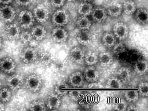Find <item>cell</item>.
<instances>
[{"label":"cell","mask_w":148,"mask_h":111,"mask_svg":"<svg viewBox=\"0 0 148 111\" xmlns=\"http://www.w3.org/2000/svg\"><path fill=\"white\" fill-rule=\"evenodd\" d=\"M138 108L134 105H130L127 106L126 111H138Z\"/></svg>","instance_id":"obj_43"},{"label":"cell","mask_w":148,"mask_h":111,"mask_svg":"<svg viewBox=\"0 0 148 111\" xmlns=\"http://www.w3.org/2000/svg\"><path fill=\"white\" fill-rule=\"evenodd\" d=\"M24 85L27 91L33 93H36L42 89L43 79L38 74H29L24 79Z\"/></svg>","instance_id":"obj_1"},{"label":"cell","mask_w":148,"mask_h":111,"mask_svg":"<svg viewBox=\"0 0 148 111\" xmlns=\"http://www.w3.org/2000/svg\"><path fill=\"white\" fill-rule=\"evenodd\" d=\"M47 108L44 102L40 100H35L31 102L29 106V109L31 111H46Z\"/></svg>","instance_id":"obj_34"},{"label":"cell","mask_w":148,"mask_h":111,"mask_svg":"<svg viewBox=\"0 0 148 111\" xmlns=\"http://www.w3.org/2000/svg\"><path fill=\"white\" fill-rule=\"evenodd\" d=\"M84 63L87 66H92L96 65L98 63V55L96 53H87L84 56Z\"/></svg>","instance_id":"obj_33"},{"label":"cell","mask_w":148,"mask_h":111,"mask_svg":"<svg viewBox=\"0 0 148 111\" xmlns=\"http://www.w3.org/2000/svg\"><path fill=\"white\" fill-rule=\"evenodd\" d=\"M83 75L85 80L88 83L98 81L100 76V73L95 65L87 66L84 71Z\"/></svg>","instance_id":"obj_12"},{"label":"cell","mask_w":148,"mask_h":111,"mask_svg":"<svg viewBox=\"0 0 148 111\" xmlns=\"http://www.w3.org/2000/svg\"><path fill=\"white\" fill-rule=\"evenodd\" d=\"M65 1V0H50V3L52 6L59 9L64 6Z\"/></svg>","instance_id":"obj_39"},{"label":"cell","mask_w":148,"mask_h":111,"mask_svg":"<svg viewBox=\"0 0 148 111\" xmlns=\"http://www.w3.org/2000/svg\"><path fill=\"white\" fill-rule=\"evenodd\" d=\"M61 105V97L55 92L48 95L46 102V107L48 109L51 110H56L59 109Z\"/></svg>","instance_id":"obj_15"},{"label":"cell","mask_w":148,"mask_h":111,"mask_svg":"<svg viewBox=\"0 0 148 111\" xmlns=\"http://www.w3.org/2000/svg\"><path fill=\"white\" fill-rule=\"evenodd\" d=\"M31 34L33 39L36 41H42L44 40L47 35L46 29L41 25H36L31 28Z\"/></svg>","instance_id":"obj_14"},{"label":"cell","mask_w":148,"mask_h":111,"mask_svg":"<svg viewBox=\"0 0 148 111\" xmlns=\"http://www.w3.org/2000/svg\"><path fill=\"white\" fill-rule=\"evenodd\" d=\"M5 109V107L4 103L0 101V111H4Z\"/></svg>","instance_id":"obj_45"},{"label":"cell","mask_w":148,"mask_h":111,"mask_svg":"<svg viewBox=\"0 0 148 111\" xmlns=\"http://www.w3.org/2000/svg\"><path fill=\"white\" fill-rule=\"evenodd\" d=\"M18 22L21 28L25 30H28L33 26L35 19L32 12L29 10H23L18 14Z\"/></svg>","instance_id":"obj_4"},{"label":"cell","mask_w":148,"mask_h":111,"mask_svg":"<svg viewBox=\"0 0 148 111\" xmlns=\"http://www.w3.org/2000/svg\"><path fill=\"white\" fill-rule=\"evenodd\" d=\"M16 12L13 7L4 5L0 8V19L6 23H11L15 20Z\"/></svg>","instance_id":"obj_7"},{"label":"cell","mask_w":148,"mask_h":111,"mask_svg":"<svg viewBox=\"0 0 148 111\" xmlns=\"http://www.w3.org/2000/svg\"><path fill=\"white\" fill-rule=\"evenodd\" d=\"M93 8V5L90 2H83L79 5L78 12L80 16L89 17L91 15Z\"/></svg>","instance_id":"obj_25"},{"label":"cell","mask_w":148,"mask_h":111,"mask_svg":"<svg viewBox=\"0 0 148 111\" xmlns=\"http://www.w3.org/2000/svg\"><path fill=\"white\" fill-rule=\"evenodd\" d=\"M21 41L24 43H27L33 39L32 37L30 31L28 30H24L21 31L20 33V38Z\"/></svg>","instance_id":"obj_37"},{"label":"cell","mask_w":148,"mask_h":111,"mask_svg":"<svg viewBox=\"0 0 148 111\" xmlns=\"http://www.w3.org/2000/svg\"><path fill=\"white\" fill-rule=\"evenodd\" d=\"M32 13L35 20L40 24L45 23L49 19L50 11L47 7L42 4L35 7Z\"/></svg>","instance_id":"obj_5"},{"label":"cell","mask_w":148,"mask_h":111,"mask_svg":"<svg viewBox=\"0 0 148 111\" xmlns=\"http://www.w3.org/2000/svg\"><path fill=\"white\" fill-rule=\"evenodd\" d=\"M12 91L9 88H2L0 90V101L7 103L11 100L12 97Z\"/></svg>","instance_id":"obj_30"},{"label":"cell","mask_w":148,"mask_h":111,"mask_svg":"<svg viewBox=\"0 0 148 111\" xmlns=\"http://www.w3.org/2000/svg\"><path fill=\"white\" fill-rule=\"evenodd\" d=\"M3 47V39L2 38L0 37V50L2 49Z\"/></svg>","instance_id":"obj_46"},{"label":"cell","mask_w":148,"mask_h":111,"mask_svg":"<svg viewBox=\"0 0 148 111\" xmlns=\"http://www.w3.org/2000/svg\"><path fill=\"white\" fill-rule=\"evenodd\" d=\"M138 94L139 96L142 97H147L148 96V83L143 81L139 83L138 85Z\"/></svg>","instance_id":"obj_35"},{"label":"cell","mask_w":148,"mask_h":111,"mask_svg":"<svg viewBox=\"0 0 148 111\" xmlns=\"http://www.w3.org/2000/svg\"><path fill=\"white\" fill-rule=\"evenodd\" d=\"M124 96L125 100L130 103H135L138 100L139 94L137 91L129 90L124 92Z\"/></svg>","instance_id":"obj_32"},{"label":"cell","mask_w":148,"mask_h":111,"mask_svg":"<svg viewBox=\"0 0 148 111\" xmlns=\"http://www.w3.org/2000/svg\"><path fill=\"white\" fill-rule=\"evenodd\" d=\"M92 22L88 17L80 16L77 20L76 25L79 30H89L92 26Z\"/></svg>","instance_id":"obj_27"},{"label":"cell","mask_w":148,"mask_h":111,"mask_svg":"<svg viewBox=\"0 0 148 111\" xmlns=\"http://www.w3.org/2000/svg\"><path fill=\"white\" fill-rule=\"evenodd\" d=\"M51 21L56 26H65L70 22V14L68 11L64 9L59 8L53 14Z\"/></svg>","instance_id":"obj_2"},{"label":"cell","mask_w":148,"mask_h":111,"mask_svg":"<svg viewBox=\"0 0 148 111\" xmlns=\"http://www.w3.org/2000/svg\"><path fill=\"white\" fill-rule=\"evenodd\" d=\"M33 0H15V2L18 6L22 7H28L30 6Z\"/></svg>","instance_id":"obj_40"},{"label":"cell","mask_w":148,"mask_h":111,"mask_svg":"<svg viewBox=\"0 0 148 111\" xmlns=\"http://www.w3.org/2000/svg\"><path fill=\"white\" fill-rule=\"evenodd\" d=\"M8 88L12 91H17L24 85V79L18 74H12L6 80Z\"/></svg>","instance_id":"obj_10"},{"label":"cell","mask_w":148,"mask_h":111,"mask_svg":"<svg viewBox=\"0 0 148 111\" xmlns=\"http://www.w3.org/2000/svg\"><path fill=\"white\" fill-rule=\"evenodd\" d=\"M107 13L112 18H118L123 12V5L118 2L112 3L107 7Z\"/></svg>","instance_id":"obj_19"},{"label":"cell","mask_w":148,"mask_h":111,"mask_svg":"<svg viewBox=\"0 0 148 111\" xmlns=\"http://www.w3.org/2000/svg\"><path fill=\"white\" fill-rule=\"evenodd\" d=\"M105 87L109 89H121L124 87V83L118 77H111L107 81Z\"/></svg>","instance_id":"obj_29"},{"label":"cell","mask_w":148,"mask_h":111,"mask_svg":"<svg viewBox=\"0 0 148 111\" xmlns=\"http://www.w3.org/2000/svg\"><path fill=\"white\" fill-rule=\"evenodd\" d=\"M118 78L124 83H128L131 79L132 73L130 69L126 67H122L117 71Z\"/></svg>","instance_id":"obj_26"},{"label":"cell","mask_w":148,"mask_h":111,"mask_svg":"<svg viewBox=\"0 0 148 111\" xmlns=\"http://www.w3.org/2000/svg\"><path fill=\"white\" fill-rule=\"evenodd\" d=\"M134 13L135 19L137 23L142 25H145L148 24V9L144 8H140L137 9Z\"/></svg>","instance_id":"obj_21"},{"label":"cell","mask_w":148,"mask_h":111,"mask_svg":"<svg viewBox=\"0 0 148 111\" xmlns=\"http://www.w3.org/2000/svg\"><path fill=\"white\" fill-rule=\"evenodd\" d=\"M69 34L67 31L63 27L56 26L51 32V37L53 41L58 44L65 43L68 39Z\"/></svg>","instance_id":"obj_9"},{"label":"cell","mask_w":148,"mask_h":111,"mask_svg":"<svg viewBox=\"0 0 148 111\" xmlns=\"http://www.w3.org/2000/svg\"><path fill=\"white\" fill-rule=\"evenodd\" d=\"M117 40L113 32H105L102 37V42L106 47L112 48L117 43Z\"/></svg>","instance_id":"obj_23"},{"label":"cell","mask_w":148,"mask_h":111,"mask_svg":"<svg viewBox=\"0 0 148 111\" xmlns=\"http://www.w3.org/2000/svg\"><path fill=\"white\" fill-rule=\"evenodd\" d=\"M133 67L134 71L137 75L143 76L148 72V61L145 59L138 60L135 62Z\"/></svg>","instance_id":"obj_22"},{"label":"cell","mask_w":148,"mask_h":111,"mask_svg":"<svg viewBox=\"0 0 148 111\" xmlns=\"http://www.w3.org/2000/svg\"><path fill=\"white\" fill-rule=\"evenodd\" d=\"M21 32V29L18 25L13 23H10L5 28V33L8 39L11 41H15L19 39L20 33Z\"/></svg>","instance_id":"obj_13"},{"label":"cell","mask_w":148,"mask_h":111,"mask_svg":"<svg viewBox=\"0 0 148 111\" xmlns=\"http://www.w3.org/2000/svg\"><path fill=\"white\" fill-rule=\"evenodd\" d=\"M84 83L83 73L80 71H75L70 74L69 77V84L71 87L80 88L83 87Z\"/></svg>","instance_id":"obj_11"},{"label":"cell","mask_w":148,"mask_h":111,"mask_svg":"<svg viewBox=\"0 0 148 111\" xmlns=\"http://www.w3.org/2000/svg\"><path fill=\"white\" fill-rule=\"evenodd\" d=\"M90 15L94 22L98 23L104 22L108 16L106 9L104 7L100 6L94 8Z\"/></svg>","instance_id":"obj_16"},{"label":"cell","mask_w":148,"mask_h":111,"mask_svg":"<svg viewBox=\"0 0 148 111\" xmlns=\"http://www.w3.org/2000/svg\"><path fill=\"white\" fill-rule=\"evenodd\" d=\"M76 39L79 44L87 46L92 43V34L89 30H81L77 33Z\"/></svg>","instance_id":"obj_18"},{"label":"cell","mask_w":148,"mask_h":111,"mask_svg":"<svg viewBox=\"0 0 148 111\" xmlns=\"http://www.w3.org/2000/svg\"><path fill=\"white\" fill-rule=\"evenodd\" d=\"M88 87L89 88H103V86L98 81L89 83Z\"/></svg>","instance_id":"obj_42"},{"label":"cell","mask_w":148,"mask_h":111,"mask_svg":"<svg viewBox=\"0 0 148 111\" xmlns=\"http://www.w3.org/2000/svg\"><path fill=\"white\" fill-rule=\"evenodd\" d=\"M68 94L72 100L77 101L80 99L82 93V92L79 91H71L69 92Z\"/></svg>","instance_id":"obj_38"},{"label":"cell","mask_w":148,"mask_h":111,"mask_svg":"<svg viewBox=\"0 0 148 111\" xmlns=\"http://www.w3.org/2000/svg\"><path fill=\"white\" fill-rule=\"evenodd\" d=\"M112 49L113 53L116 55L121 54L125 52L126 51V49L124 45L121 41L119 43H116Z\"/></svg>","instance_id":"obj_36"},{"label":"cell","mask_w":148,"mask_h":111,"mask_svg":"<svg viewBox=\"0 0 148 111\" xmlns=\"http://www.w3.org/2000/svg\"><path fill=\"white\" fill-rule=\"evenodd\" d=\"M13 0H0V4L3 5H9L12 3Z\"/></svg>","instance_id":"obj_44"},{"label":"cell","mask_w":148,"mask_h":111,"mask_svg":"<svg viewBox=\"0 0 148 111\" xmlns=\"http://www.w3.org/2000/svg\"><path fill=\"white\" fill-rule=\"evenodd\" d=\"M113 55L109 52H102L98 55V63L102 67H109L113 63Z\"/></svg>","instance_id":"obj_20"},{"label":"cell","mask_w":148,"mask_h":111,"mask_svg":"<svg viewBox=\"0 0 148 111\" xmlns=\"http://www.w3.org/2000/svg\"><path fill=\"white\" fill-rule=\"evenodd\" d=\"M65 1H67L68 2H75L76 0H65Z\"/></svg>","instance_id":"obj_47"},{"label":"cell","mask_w":148,"mask_h":111,"mask_svg":"<svg viewBox=\"0 0 148 111\" xmlns=\"http://www.w3.org/2000/svg\"><path fill=\"white\" fill-rule=\"evenodd\" d=\"M71 86L68 83L60 81L57 83L54 87V92L60 97H63L68 94Z\"/></svg>","instance_id":"obj_24"},{"label":"cell","mask_w":148,"mask_h":111,"mask_svg":"<svg viewBox=\"0 0 148 111\" xmlns=\"http://www.w3.org/2000/svg\"><path fill=\"white\" fill-rule=\"evenodd\" d=\"M123 5V11L126 15H131L134 14L137 10V5L133 0H126Z\"/></svg>","instance_id":"obj_28"},{"label":"cell","mask_w":148,"mask_h":111,"mask_svg":"<svg viewBox=\"0 0 148 111\" xmlns=\"http://www.w3.org/2000/svg\"><path fill=\"white\" fill-rule=\"evenodd\" d=\"M127 105L126 102L120 101L118 104H116L114 107V109L116 111H126Z\"/></svg>","instance_id":"obj_41"},{"label":"cell","mask_w":148,"mask_h":111,"mask_svg":"<svg viewBox=\"0 0 148 111\" xmlns=\"http://www.w3.org/2000/svg\"><path fill=\"white\" fill-rule=\"evenodd\" d=\"M38 56L39 53L35 48L28 47L22 50L20 59L22 63L26 65H30L37 61Z\"/></svg>","instance_id":"obj_3"},{"label":"cell","mask_w":148,"mask_h":111,"mask_svg":"<svg viewBox=\"0 0 148 111\" xmlns=\"http://www.w3.org/2000/svg\"><path fill=\"white\" fill-rule=\"evenodd\" d=\"M16 68V63L10 57H6L0 61V70L5 74H13Z\"/></svg>","instance_id":"obj_8"},{"label":"cell","mask_w":148,"mask_h":111,"mask_svg":"<svg viewBox=\"0 0 148 111\" xmlns=\"http://www.w3.org/2000/svg\"><path fill=\"white\" fill-rule=\"evenodd\" d=\"M85 54L83 50L79 47L72 48L70 51V57L71 61L77 64H82L84 63Z\"/></svg>","instance_id":"obj_17"},{"label":"cell","mask_w":148,"mask_h":111,"mask_svg":"<svg viewBox=\"0 0 148 111\" xmlns=\"http://www.w3.org/2000/svg\"><path fill=\"white\" fill-rule=\"evenodd\" d=\"M112 30L116 39L120 41H124L128 37V27L123 22H118L114 24Z\"/></svg>","instance_id":"obj_6"},{"label":"cell","mask_w":148,"mask_h":111,"mask_svg":"<svg viewBox=\"0 0 148 111\" xmlns=\"http://www.w3.org/2000/svg\"><path fill=\"white\" fill-rule=\"evenodd\" d=\"M38 60L39 62L44 65H50L53 62L52 55L48 51H45L39 54Z\"/></svg>","instance_id":"obj_31"},{"label":"cell","mask_w":148,"mask_h":111,"mask_svg":"<svg viewBox=\"0 0 148 111\" xmlns=\"http://www.w3.org/2000/svg\"><path fill=\"white\" fill-rule=\"evenodd\" d=\"M2 88V81H1V79H0V90Z\"/></svg>","instance_id":"obj_48"},{"label":"cell","mask_w":148,"mask_h":111,"mask_svg":"<svg viewBox=\"0 0 148 111\" xmlns=\"http://www.w3.org/2000/svg\"><path fill=\"white\" fill-rule=\"evenodd\" d=\"M83 2H90L92 0H82Z\"/></svg>","instance_id":"obj_49"}]
</instances>
